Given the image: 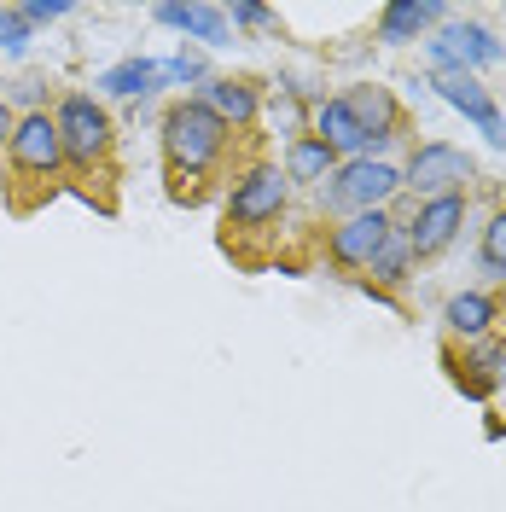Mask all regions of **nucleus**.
<instances>
[{"mask_svg": "<svg viewBox=\"0 0 506 512\" xmlns=\"http://www.w3.org/2000/svg\"><path fill=\"white\" fill-rule=\"evenodd\" d=\"M425 59H431V70L483 76L489 64L506 59V41L489 24H477V18H448V24H437V30L425 35Z\"/></svg>", "mask_w": 506, "mask_h": 512, "instance_id": "6", "label": "nucleus"}, {"mask_svg": "<svg viewBox=\"0 0 506 512\" xmlns=\"http://www.w3.org/2000/svg\"><path fill=\"white\" fill-rule=\"evenodd\" d=\"M6 163H12V175L30 181V187H53V181H59L64 175V140H59V128H53V111H30V117L12 123Z\"/></svg>", "mask_w": 506, "mask_h": 512, "instance_id": "7", "label": "nucleus"}, {"mask_svg": "<svg viewBox=\"0 0 506 512\" xmlns=\"http://www.w3.org/2000/svg\"><path fill=\"white\" fill-rule=\"evenodd\" d=\"M0 99L12 105V117H30V111H53V88H47V76H12V82H0Z\"/></svg>", "mask_w": 506, "mask_h": 512, "instance_id": "22", "label": "nucleus"}, {"mask_svg": "<svg viewBox=\"0 0 506 512\" xmlns=\"http://www.w3.org/2000/svg\"><path fill=\"white\" fill-rule=\"evenodd\" d=\"M477 274L506 286V210H489L483 222V239H477Z\"/></svg>", "mask_w": 506, "mask_h": 512, "instance_id": "20", "label": "nucleus"}, {"mask_svg": "<svg viewBox=\"0 0 506 512\" xmlns=\"http://www.w3.org/2000/svg\"><path fill=\"white\" fill-rule=\"evenodd\" d=\"M303 88H291V82H280L274 88V99L262 105L268 117H274V134H285V140H297V134H309V111H303Z\"/></svg>", "mask_w": 506, "mask_h": 512, "instance_id": "21", "label": "nucleus"}, {"mask_svg": "<svg viewBox=\"0 0 506 512\" xmlns=\"http://www.w3.org/2000/svg\"><path fill=\"white\" fill-rule=\"evenodd\" d=\"M30 47H35V30L18 18L12 0H0V53H6V59H24Z\"/></svg>", "mask_w": 506, "mask_h": 512, "instance_id": "24", "label": "nucleus"}, {"mask_svg": "<svg viewBox=\"0 0 506 512\" xmlns=\"http://www.w3.org/2000/svg\"><path fill=\"white\" fill-rule=\"evenodd\" d=\"M477 181L472 152H460L454 140H419L402 163V192H413V204L425 198H448V192H466Z\"/></svg>", "mask_w": 506, "mask_h": 512, "instance_id": "5", "label": "nucleus"}, {"mask_svg": "<svg viewBox=\"0 0 506 512\" xmlns=\"http://www.w3.org/2000/svg\"><path fill=\"white\" fill-rule=\"evenodd\" d=\"M158 76L163 88H198V82H210V64L198 47H175L169 59H158Z\"/></svg>", "mask_w": 506, "mask_h": 512, "instance_id": "23", "label": "nucleus"}, {"mask_svg": "<svg viewBox=\"0 0 506 512\" xmlns=\"http://www.w3.org/2000/svg\"><path fill=\"white\" fill-rule=\"evenodd\" d=\"M413 274H419V256H413L408 233H402V222H396L390 245H384V251L373 256V268H367V286H373V291H402Z\"/></svg>", "mask_w": 506, "mask_h": 512, "instance_id": "19", "label": "nucleus"}, {"mask_svg": "<svg viewBox=\"0 0 506 512\" xmlns=\"http://www.w3.org/2000/svg\"><path fill=\"white\" fill-rule=\"evenodd\" d=\"M495 320H501V303L489 297V291H454L443 303V326H448V344H477V338H489L495 332Z\"/></svg>", "mask_w": 506, "mask_h": 512, "instance_id": "16", "label": "nucleus"}, {"mask_svg": "<svg viewBox=\"0 0 506 512\" xmlns=\"http://www.w3.org/2000/svg\"><path fill=\"white\" fill-rule=\"evenodd\" d=\"M280 169H285V181H291V187H309V192H320L326 181H332V169H338V158H332V152L320 146L315 134H297V140H285Z\"/></svg>", "mask_w": 506, "mask_h": 512, "instance_id": "18", "label": "nucleus"}, {"mask_svg": "<svg viewBox=\"0 0 506 512\" xmlns=\"http://www.w3.org/2000/svg\"><path fill=\"white\" fill-rule=\"evenodd\" d=\"M291 210V181L280 163H245L222 198V216L233 233H268Z\"/></svg>", "mask_w": 506, "mask_h": 512, "instance_id": "4", "label": "nucleus"}, {"mask_svg": "<svg viewBox=\"0 0 506 512\" xmlns=\"http://www.w3.org/2000/svg\"><path fill=\"white\" fill-rule=\"evenodd\" d=\"M454 12H448L443 0H390L379 12V41L384 47H413V41H425V35L448 24Z\"/></svg>", "mask_w": 506, "mask_h": 512, "instance_id": "15", "label": "nucleus"}, {"mask_svg": "<svg viewBox=\"0 0 506 512\" xmlns=\"http://www.w3.org/2000/svg\"><path fill=\"white\" fill-rule=\"evenodd\" d=\"M222 12L233 30H274V6H262V0H233Z\"/></svg>", "mask_w": 506, "mask_h": 512, "instance_id": "25", "label": "nucleus"}, {"mask_svg": "<svg viewBox=\"0 0 506 512\" xmlns=\"http://www.w3.org/2000/svg\"><path fill=\"white\" fill-rule=\"evenodd\" d=\"M443 367L448 379H454V390H466L472 402H489L495 390L506 384V338H477V344H443Z\"/></svg>", "mask_w": 506, "mask_h": 512, "instance_id": "12", "label": "nucleus"}, {"mask_svg": "<svg viewBox=\"0 0 506 512\" xmlns=\"http://www.w3.org/2000/svg\"><path fill=\"white\" fill-rule=\"evenodd\" d=\"M163 163H169V181L181 192V181H204L216 163L227 158V146H233V128L216 117V111H204L198 99H175L169 111H163Z\"/></svg>", "mask_w": 506, "mask_h": 512, "instance_id": "1", "label": "nucleus"}, {"mask_svg": "<svg viewBox=\"0 0 506 512\" xmlns=\"http://www.w3.org/2000/svg\"><path fill=\"white\" fill-rule=\"evenodd\" d=\"M152 94H163V76H158V59H146V53H134V59L94 76V99H152Z\"/></svg>", "mask_w": 506, "mask_h": 512, "instance_id": "17", "label": "nucleus"}, {"mask_svg": "<svg viewBox=\"0 0 506 512\" xmlns=\"http://www.w3.org/2000/svg\"><path fill=\"white\" fill-rule=\"evenodd\" d=\"M152 18H158L163 30L181 35V47H187V41H198L204 53L233 47V24H227L222 6H181V0H163V6H152Z\"/></svg>", "mask_w": 506, "mask_h": 512, "instance_id": "14", "label": "nucleus"}, {"mask_svg": "<svg viewBox=\"0 0 506 512\" xmlns=\"http://www.w3.org/2000/svg\"><path fill=\"white\" fill-rule=\"evenodd\" d=\"M76 6L70 0H18V18L30 24V30H41V24H59V18H70Z\"/></svg>", "mask_w": 506, "mask_h": 512, "instance_id": "26", "label": "nucleus"}, {"mask_svg": "<svg viewBox=\"0 0 506 512\" xmlns=\"http://www.w3.org/2000/svg\"><path fill=\"white\" fill-rule=\"evenodd\" d=\"M12 123H18V117H12V105L0 99V152H6V140H12Z\"/></svg>", "mask_w": 506, "mask_h": 512, "instance_id": "27", "label": "nucleus"}, {"mask_svg": "<svg viewBox=\"0 0 506 512\" xmlns=\"http://www.w3.org/2000/svg\"><path fill=\"white\" fill-rule=\"evenodd\" d=\"M425 88L443 99L448 111H460L495 152H506V111L495 105V94L483 88V76H466V70H431Z\"/></svg>", "mask_w": 506, "mask_h": 512, "instance_id": "9", "label": "nucleus"}, {"mask_svg": "<svg viewBox=\"0 0 506 512\" xmlns=\"http://www.w3.org/2000/svg\"><path fill=\"white\" fill-rule=\"evenodd\" d=\"M344 105H349V117L361 123V134H367V158H384L402 140V128H408L402 99H396V88H384V82H355V88H344Z\"/></svg>", "mask_w": 506, "mask_h": 512, "instance_id": "11", "label": "nucleus"}, {"mask_svg": "<svg viewBox=\"0 0 506 512\" xmlns=\"http://www.w3.org/2000/svg\"><path fill=\"white\" fill-rule=\"evenodd\" d=\"M192 99H198L204 111H216L233 134H239V128H251L256 117H262V105H268V94H262V82H256V76H210V82H198V88H192Z\"/></svg>", "mask_w": 506, "mask_h": 512, "instance_id": "13", "label": "nucleus"}, {"mask_svg": "<svg viewBox=\"0 0 506 512\" xmlns=\"http://www.w3.org/2000/svg\"><path fill=\"white\" fill-rule=\"evenodd\" d=\"M53 128L64 140V169H76V175L105 169L117 152V123H111L105 99H94L88 88H64L53 99Z\"/></svg>", "mask_w": 506, "mask_h": 512, "instance_id": "2", "label": "nucleus"}, {"mask_svg": "<svg viewBox=\"0 0 506 512\" xmlns=\"http://www.w3.org/2000/svg\"><path fill=\"white\" fill-rule=\"evenodd\" d=\"M472 216V198L466 192H448V198H425V204H413L408 216H396L402 233H408V245L419 262H431V256H443L454 239H460V227Z\"/></svg>", "mask_w": 506, "mask_h": 512, "instance_id": "10", "label": "nucleus"}, {"mask_svg": "<svg viewBox=\"0 0 506 512\" xmlns=\"http://www.w3.org/2000/svg\"><path fill=\"white\" fill-rule=\"evenodd\" d=\"M396 233V210H361V216H338L326 227V262L344 268V274H367L373 256L390 245Z\"/></svg>", "mask_w": 506, "mask_h": 512, "instance_id": "8", "label": "nucleus"}, {"mask_svg": "<svg viewBox=\"0 0 506 512\" xmlns=\"http://www.w3.org/2000/svg\"><path fill=\"white\" fill-rule=\"evenodd\" d=\"M320 210L338 222V216H361V210H390L402 198V163L390 158H349L332 169V181L315 192Z\"/></svg>", "mask_w": 506, "mask_h": 512, "instance_id": "3", "label": "nucleus"}]
</instances>
